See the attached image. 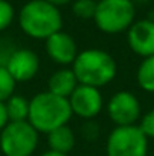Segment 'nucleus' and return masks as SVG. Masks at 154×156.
Listing matches in <instances>:
<instances>
[{"instance_id": "nucleus-21", "label": "nucleus", "mask_w": 154, "mask_h": 156, "mask_svg": "<svg viewBox=\"0 0 154 156\" xmlns=\"http://www.w3.org/2000/svg\"><path fill=\"white\" fill-rule=\"evenodd\" d=\"M46 2H49V3H51V5L57 6V8H60V6H65V5L71 3L73 0H46Z\"/></svg>"}, {"instance_id": "nucleus-25", "label": "nucleus", "mask_w": 154, "mask_h": 156, "mask_svg": "<svg viewBox=\"0 0 154 156\" xmlns=\"http://www.w3.org/2000/svg\"><path fill=\"white\" fill-rule=\"evenodd\" d=\"M97 2H98V0H97Z\"/></svg>"}, {"instance_id": "nucleus-5", "label": "nucleus", "mask_w": 154, "mask_h": 156, "mask_svg": "<svg viewBox=\"0 0 154 156\" xmlns=\"http://www.w3.org/2000/svg\"><path fill=\"white\" fill-rule=\"evenodd\" d=\"M39 143V132L29 121H9L0 132L3 156H32Z\"/></svg>"}, {"instance_id": "nucleus-19", "label": "nucleus", "mask_w": 154, "mask_h": 156, "mask_svg": "<svg viewBox=\"0 0 154 156\" xmlns=\"http://www.w3.org/2000/svg\"><path fill=\"white\" fill-rule=\"evenodd\" d=\"M138 126L148 140H154V108L141 117Z\"/></svg>"}, {"instance_id": "nucleus-12", "label": "nucleus", "mask_w": 154, "mask_h": 156, "mask_svg": "<svg viewBox=\"0 0 154 156\" xmlns=\"http://www.w3.org/2000/svg\"><path fill=\"white\" fill-rule=\"evenodd\" d=\"M79 87V80L71 67H62L51 73L49 77V91L63 99H70L74 90Z\"/></svg>"}, {"instance_id": "nucleus-3", "label": "nucleus", "mask_w": 154, "mask_h": 156, "mask_svg": "<svg viewBox=\"0 0 154 156\" xmlns=\"http://www.w3.org/2000/svg\"><path fill=\"white\" fill-rule=\"evenodd\" d=\"M73 111L68 99L51 94L50 91L38 93L30 99L27 121L39 132L50 133L51 130L68 124Z\"/></svg>"}, {"instance_id": "nucleus-9", "label": "nucleus", "mask_w": 154, "mask_h": 156, "mask_svg": "<svg viewBox=\"0 0 154 156\" xmlns=\"http://www.w3.org/2000/svg\"><path fill=\"white\" fill-rule=\"evenodd\" d=\"M5 67L15 82H29L39 71V58L30 49H14Z\"/></svg>"}, {"instance_id": "nucleus-20", "label": "nucleus", "mask_w": 154, "mask_h": 156, "mask_svg": "<svg viewBox=\"0 0 154 156\" xmlns=\"http://www.w3.org/2000/svg\"><path fill=\"white\" fill-rule=\"evenodd\" d=\"M9 123V118H8V112H6V106L5 103L0 102V132L3 130V127Z\"/></svg>"}, {"instance_id": "nucleus-16", "label": "nucleus", "mask_w": 154, "mask_h": 156, "mask_svg": "<svg viewBox=\"0 0 154 156\" xmlns=\"http://www.w3.org/2000/svg\"><path fill=\"white\" fill-rule=\"evenodd\" d=\"M71 9H73L74 17L80 20H94L97 0H73Z\"/></svg>"}, {"instance_id": "nucleus-15", "label": "nucleus", "mask_w": 154, "mask_h": 156, "mask_svg": "<svg viewBox=\"0 0 154 156\" xmlns=\"http://www.w3.org/2000/svg\"><path fill=\"white\" fill-rule=\"evenodd\" d=\"M136 82L142 91L154 94V56L142 59L136 70Z\"/></svg>"}, {"instance_id": "nucleus-24", "label": "nucleus", "mask_w": 154, "mask_h": 156, "mask_svg": "<svg viewBox=\"0 0 154 156\" xmlns=\"http://www.w3.org/2000/svg\"><path fill=\"white\" fill-rule=\"evenodd\" d=\"M153 20H154V11H153Z\"/></svg>"}, {"instance_id": "nucleus-7", "label": "nucleus", "mask_w": 154, "mask_h": 156, "mask_svg": "<svg viewBox=\"0 0 154 156\" xmlns=\"http://www.w3.org/2000/svg\"><path fill=\"white\" fill-rule=\"evenodd\" d=\"M107 115L115 126H135L142 117L139 99L130 91H118L107 102Z\"/></svg>"}, {"instance_id": "nucleus-11", "label": "nucleus", "mask_w": 154, "mask_h": 156, "mask_svg": "<svg viewBox=\"0 0 154 156\" xmlns=\"http://www.w3.org/2000/svg\"><path fill=\"white\" fill-rule=\"evenodd\" d=\"M46 52L54 64L60 67H70L74 64L79 55V49L70 34L59 30L46 40Z\"/></svg>"}, {"instance_id": "nucleus-6", "label": "nucleus", "mask_w": 154, "mask_h": 156, "mask_svg": "<svg viewBox=\"0 0 154 156\" xmlns=\"http://www.w3.org/2000/svg\"><path fill=\"white\" fill-rule=\"evenodd\" d=\"M106 156H148V138L135 126H115L106 141Z\"/></svg>"}, {"instance_id": "nucleus-4", "label": "nucleus", "mask_w": 154, "mask_h": 156, "mask_svg": "<svg viewBox=\"0 0 154 156\" xmlns=\"http://www.w3.org/2000/svg\"><path fill=\"white\" fill-rule=\"evenodd\" d=\"M135 17L136 6L132 0H98L94 23L103 34L116 35L127 32Z\"/></svg>"}, {"instance_id": "nucleus-2", "label": "nucleus", "mask_w": 154, "mask_h": 156, "mask_svg": "<svg viewBox=\"0 0 154 156\" xmlns=\"http://www.w3.org/2000/svg\"><path fill=\"white\" fill-rule=\"evenodd\" d=\"M71 68L80 85L98 90L109 85L118 73V65L113 56L101 49H86L79 52Z\"/></svg>"}, {"instance_id": "nucleus-18", "label": "nucleus", "mask_w": 154, "mask_h": 156, "mask_svg": "<svg viewBox=\"0 0 154 156\" xmlns=\"http://www.w3.org/2000/svg\"><path fill=\"white\" fill-rule=\"evenodd\" d=\"M15 9L11 2L0 0V32L6 30L15 20Z\"/></svg>"}, {"instance_id": "nucleus-10", "label": "nucleus", "mask_w": 154, "mask_h": 156, "mask_svg": "<svg viewBox=\"0 0 154 156\" xmlns=\"http://www.w3.org/2000/svg\"><path fill=\"white\" fill-rule=\"evenodd\" d=\"M127 44L130 50L144 58L154 56V20L144 18L135 21L127 30Z\"/></svg>"}, {"instance_id": "nucleus-14", "label": "nucleus", "mask_w": 154, "mask_h": 156, "mask_svg": "<svg viewBox=\"0 0 154 156\" xmlns=\"http://www.w3.org/2000/svg\"><path fill=\"white\" fill-rule=\"evenodd\" d=\"M5 106H6L9 121H27L30 100H27L24 96H20V94L11 96L5 102Z\"/></svg>"}, {"instance_id": "nucleus-13", "label": "nucleus", "mask_w": 154, "mask_h": 156, "mask_svg": "<svg viewBox=\"0 0 154 156\" xmlns=\"http://www.w3.org/2000/svg\"><path fill=\"white\" fill-rule=\"evenodd\" d=\"M47 143H49L50 150L68 155L76 146V135L73 129L68 124H65L47 133Z\"/></svg>"}, {"instance_id": "nucleus-22", "label": "nucleus", "mask_w": 154, "mask_h": 156, "mask_svg": "<svg viewBox=\"0 0 154 156\" xmlns=\"http://www.w3.org/2000/svg\"><path fill=\"white\" fill-rule=\"evenodd\" d=\"M39 156H68V155H63V153H57V152H53V150H47V152H44L43 155Z\"/></svg>"}, {"instance_id": "nucleus-8", "label": "nucleus", "mask_w": 154, "mask_h": 156, "mask_svg": "<svg viewBox=\"0 0 154 156\" xmlns=\"http://www.w3.org/2000/svg\"><path fill=\"white\" fill-rule=\"evenodd\" d=\"M73 115H77L83 120H92L103 111V96L98 88L80 85L74 90V93L68 99Z\"/></svg>"}, {"instance_id": "nucleus-1", "label": "nucleus", "mask_w": 154, "mask_h": 156, "mask_svg": "<svg viewBox=\"0 0 154 156\" xmlns=\"http://www.w3.org/2000/svg\"><path fill=\"white\" fill-rule=\"evenodd\" d=\"M18 26L24 35L33 40H47L62 30V14L57 6L46 0H29L17 14Z\"/></svg>"}, {"instance_id": "nucleus-23", "label": "nucleus", "mask_w": 154, "mask_h": 156, "mask_svg": "<svg viewBox=\"0 0 154 156\" xmlns=\"http://www.w3.org/2000/svg\"><path fill=\"white\" fill-rule=\"evenodd\" d=\"M132 2H133V3H135V2H141V3H147L148 0H132Z\"/></svg>"}, {"instance_id": "nucleus-17", "label": "nucleus", "mask_w": 154, "mask_h": 156, "mask_svg": "<svg viewBox=\"0 0 154 156\" xmlns=\"http://www.w3.org/2000/svg\"><path fill=\"white\" fill-rule=\"evenodd\" d=\"M15 85L17 82L9 74L5 65H0V102L5 103L11 96L15 94Z\"/></svg>"}]
</instances>
